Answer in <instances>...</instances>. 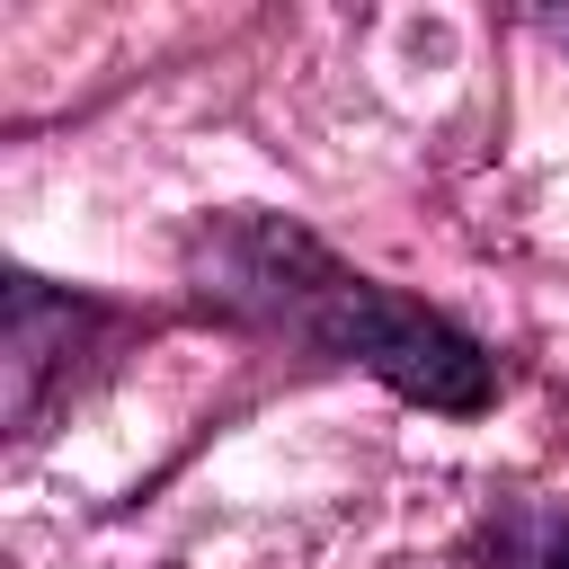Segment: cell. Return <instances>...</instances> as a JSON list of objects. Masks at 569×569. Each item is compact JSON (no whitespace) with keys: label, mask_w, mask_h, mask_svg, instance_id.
<instances>
[{"label":"cell","mask_w":569,"mask_h":569,"mask_svg":"<svg viewBox=\"0 0 569 569\" xmlns=\"http://www.w3.org/2000/svg\"><path fill=\"white\" fill-rule=\"evenodd\" d=\"M222 276H231V293H249V302H267L276 320H293L311 347L382 373L391 391H409V400H427V409L471 418V409H489V391H498V365H489L480 338H462L453 320H436L427 302L373 284V276L329 267L311 240H293V231H276V222H240V231L222 240Z\"/></svg>","instance_id":"6da1fadb"},{"label":"cell","mask_w":569,"mask_h":569,"mask_svg":"<svg viewBox=\"0 0 569 569\" xmlns=\"http://www.w3.org/2000/svg\"><path fill=\"white\" fill-rule=\"evenodd\" d=\"M498 560L507 569H569V516H525L498 533Z\"/></svg>","instance_id":"7a4b0ae2"}]
</instances>
